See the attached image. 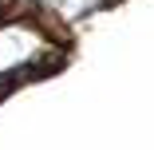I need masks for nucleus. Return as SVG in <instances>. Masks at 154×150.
Segmentation results:
<instances>
[]
</instances>
